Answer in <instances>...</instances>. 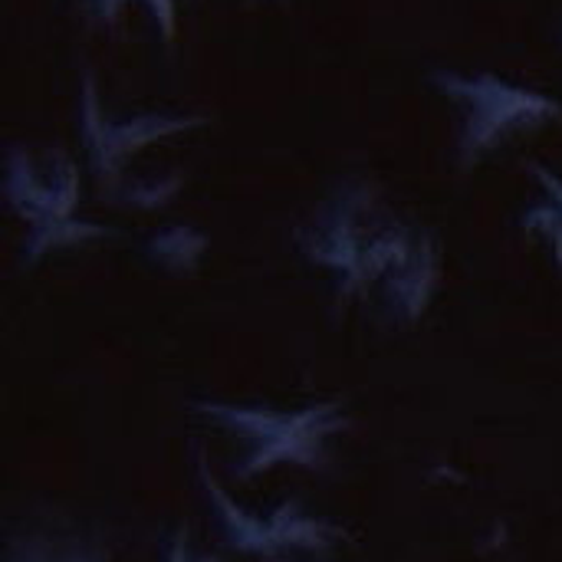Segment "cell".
<instances>
[{
    "label": "cell",
    "mask_w": 562,
    "mask_h": 562,
    "mask_svg": "<svg viewBox=\"0 0 562 562\" xmlns=\"http://www.w3.org/2000/svg\"><path fill=\"white\" fill-rule=\"evenodd\" d=\"M422 227L402 221L369 178H346L329 188L290 231L293 250L316 267L333 290V303H372L375 290Z\"/></svg>",
    "instance_id": "1"
},
{
    "label": "cell",
    "mask_w": 562,
    "mask_h": 562,
    "mask_svg": "<svg viewBox=\"0 0 562 562\" xmlns=\"http://www.w3.org/2000/svg\"><path fill=\"white\" fill-rule=\"evenodd\" d=\"M188 412L224 441V477L231 484L257 481L277 468L326 471L339 438L352 428L339 398L306 405L191 398Z\"/></svg>",
    "instance_id": "2"
},
{
    "label": "cell",
    "mask_w": 562,
    "mask_h": 562,
    "mask_svg": "<svg viewBox=\"0 0 562 562\" xmlns=\"http://www.w3.org/2000/svg\"><path fill=\"white\" fill-rule=\"evenodd\" d=\"M3 204L23 224V267H33L59 250L119 237L115 227L79 217L82 171L72 155L53 145L13 142L3 148Z\"/></svg>",
    "instance_id": "3"
},
{
    "label": "cell",
    "mask_w": 562,
    "mask_h": 562,
    "mask_svg": "<svg viewBox=\"0 0 562 562\" xmlns=\"http://www.w3.org/2000/svg\"><path fill=\"white\" fill-rule=\"evenodd\" d=\"M194 474L227 553L254 562H339L342 547L352 543V533L339 520L300 497H283L270 507L240 504L214 474L204 445H194Z\"/></svg>",
    "instance_id": "4"
},
{
    "label": "cell",
    "mask_w": 562,
    "mask_h": 562,
    "mask_svg": "<svg viewBox=\"0 0 562 562\" xmlns=\"http://www.w3.org/2000/svg\"><path fill=\"white\" fill-rule=\"evenodd\" d=\"M428 79L461 112L458 158L464 171L474 168L494 148H501L510 135L543 128L562 119V105L553 95L510 82L497 72L435 69Z\"/></svg>",
    "instance_id": "5"
},
{
    "label": "cell",
    "mask_w": 562,
    "mask_h": 562,
    "mask_svg": "<svg viewBox=\"0 0 562 562\" xmlns=\"http://www.w3.org/2000/svg\"><path fill=\"white\" fill-rule=\"evenodd\" d=\"M207 125V115L194 112H165V109H145V112H109L102 105L95 79L86 72L79 86V142L86 148L89 175L99 191V198L119 204L122 191L128 188L135 175V155L145 148L184 135L191 128Z\"/></svg>",
    "instance_id": "6"
},
{
    "label": "cell",
    "mask_w": 562,
    "mask_h": 562,
    "mask_svg": "<svg viewBox=\"0 0 562 562\" xmlns=\"http://www.w3.org/2000/svg\"><path fill=\"white\" fill-rule=\"evenodd\" d=\"M0 562H112L109 540L72 517L33 514L3 527Z\"/></svg>",
    "instance_id": "7"
},
{
    "label": "cell",
    "mask_w": 562,
    "mask_h": 562,
    "mask_svg": "<svg viewBox=\"0 0 562 562\" xmlns=\"http://www.w3.org/2000/svg\"><path fill=\"white\" fill-rule=\"evenodd\" d=\"M441 280V247L438 237L422 227L415 244L402 254V260L389 270L382 286L372 296V310L395 326H412L425 316Z\"/></svg>",
    "instance_id": "8"
},
{
    "label": "cell",
    "mask_w": 562,
    "mask_h": 562,
    "mask_svg": "<svg viewBox=\"0 0 562 562\" xmlns=\"http://www.w3.org/2000/svg\"><path fill=\"white\" fill-rule=\"evenodd\" d=\"M211 237L191 224H165L142 240V254L148 263L165 270L168 277H188L201 267Z\"/></svg>",
    "instance_id": "9"
},
{
    "label": "cell",
    "mask_w": 562,
    "mask_h": 562,
    "mask_svg": "<svg viewBox=\"0 0 562 562\" xmlns=\"http://www.w3.org/2000/svg\"><path fill=\"white\" fill-rule=\"evenodd\" d=\"M530 171H533L543 198L520 214V227L527 234H537V240H543L550 247V254L562 267V178L537 161H530Z\"/></svg>",
    "instance_id": "10"
},
{
    "label": "cell",
    "mask_w": 562,
    "mask_h": 562,
    "mask_svg": "<svg viewBox=\"0 0 562 562\" xmlns=\"http://www.w3.org/2000/svg\"><path fill=\"white\" fill-rule=\"evenodd\" d=\"M89 23H109L128 3H145L165 40H175V0H76Z\"/></svg>",
    "instance_id": "11"
},
{
    "label": "cell",
    "mask_w": 562,
    "mask_h": 562,
    "mask_svg": "<svg viewBox=\"0 0 562 562\" xmlns=\"http://www.w3.org/2000/svg\"><path fill=\"white\" fill-rule=\"evenodd\" d=\"M158 562H224V553L194 543L191 527L175 524L171 530L158 537Z\"/></svg>",
    "instance_id": "12"
}]
</instances>
